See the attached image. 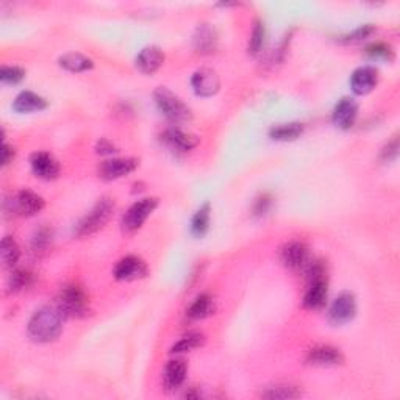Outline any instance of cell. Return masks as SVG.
I'll use <instances>...</instances> for the list:
<instances>
[{
	"label": "cell",
	"instance_id": "obj_8",
	"mask_svg": "<svg viewBox=\"0 0 400 400\" xmlns=\"http://www.w3.org/2000/svg\"><path fill=\"white\" fill-rule=\"evenodd\" d=\"M280 258L281 263L288 269H291V271H304L311 261V255L310 249H308V246L304 244V242L291 241L281 249Z\"/></svg>",
	"mask_w": 400,
	"mask_h": 400
},
{
	"label": "cell",
	"instance_id": "obj_36",
	"mask_svg": "<svg viewBox=\"0 0 400 400\" xmlns=\"http://www.w3.org/2000/svg\"><path fill=\"white\" fill-rule=\"evenodd\" d=\"M96 152L99 155H113L117 152V147L111 141L102 138V140H99L96 144Z\"/></svg>",
	"mask_w": 400,
	"mask_h": 400
},
{
	"label": "cell",
	"instance_id": "obj_19",
	"mask_svg": "<svg viewBox=\"0 0 400 400\" xmlns=\"http://www.w3.org/2000/svg\"><path fill=\"white\" fill-rule=\"evenodd\" d=\"M327 296H329L327 280L310 281L304 296V308L306 310H323L327 304Z\"/></svg>",
	"mask_w": 400,
	"mask_h": 400
},
{
	"label": "cell",
	"instance_id": "obj_21",
	"mask_svg": "<svg viewBox=\"0 0 400 400\" xmlns=\"http://www.w3.org/2000/svg\"><path fill=\"white\" fill-rule=\"evenodd\" d=\"M188 366L183 360H170L163 372V383L169 391L179 390L186 380Z\"/></svg>",
	"mask_w": 400,
	"mask_h": 400
},
{
	"label": "cell",
	"instance_id": "obj_35",
	"mask_svg": "<svg viewBox=\"0 0 400 400\" xmlns=\"http://www.w3.org/2000/svg\"><path fill=\"white\" fill-rule=\"evenodd\" d=\"M397 155H399V140L394 138V140L386 144V146L383 147L382 154H380V158H382L385 163H391L397 158Z\"/></svg>",
	"mask_w": 400,
	"mask_h": 400
},
{
	"label": "cell",
	"instance_id": "obj_22",
	"mask_svg": "<svg viewBox=\"0 0 400 400\" xmlns=\"http://www.w3.org/2000/svg\"><path fill=\"white\" fill-rule=\"evenodd\" d=\"M58 64H60L63 69L72 72V74H80V72H87L94 68V61L87 55L78 54V52L64 54L63 57H60Z\"/></svg>",
	"mask_w": 400,
	"mask_h": 400
},
{
	"label": "cell",
	"instance_id": "obj_11",
	"mask_svg": "<svg viewBox=\"0 0 400 400\" xmlns=\"http://www.w3.org/2000/svg\"><path fill=\"white\" fill-rule=\"evenodd\" d=\"M30 168L38 179L55 180L60 175V163L47 152H35L30 156Z\"/></svg>",
	"mask_w": 400,
	"mask_h": 400
},
{
	"label": "cell",
	"instance_id": "obj_14",
	"mask_svg": "<svg viewBox=\"0 0 400 400\" xmlns=\"http://www.w3.org/2000/svg\"><path fill=\"white\" fill-rule=\"evenodd\" d=\"M378 84V72L372 66H362L350 75V88L357 96L372 93Z\"/></svg>",
	"mask_w": 400,
	"mask_h": 400
},
{
	"label": "cell",
	"instance_id": "obj_27",
	"mask_svg": "<svg viewBox=\"0 0 400 400\" xmlns=\"http://www.w3.org/2000/svg\"><path fill=\"white\" fill-rule=\"evenodd\" d=\"M203 344H205V336L199 332H193L185 334L180 341H177V343L170 347V353L191 352L194 349H199Z\"/></svg>",
	"mask_w": 400,
	"mask_h": 400
},
{
	"label": "cell",
	"instance_id": "obj_20",
	"mask_svg": "<svg viewBox=\"0 0 400 400\" xmlns=\"http://www.w3.org/2000/svg\"><path fill=\"white\" fill-rule=\"evenodd\" d=\"M49 107V102L44 99V97L38 96L31 91H22L19 94L15 102H13V110L19 114H29V113H36V111H43Z\"/></svg>",
	"mask_w": 400,
	"mask_h": 400
},
{
	"label": "cell",
	"instance_id": "obj_2",
	"mask_svg": "<svg viewBox=\"0 0 400 400\" xmlns=\"http://www.w3.org/2000/svg\"><path fill=\"white\" fill-rule=\"evenodd\" d=\"M114 213V200L111 198H102L96 203L93 209L83 216L80 222L75 225V236L77 238H87L97 233L108 224L110 219L113 218Z\"/></svg>",
	"mask_w": 400,
	"mask_h": 400
},
{
	"label": "cell",
	"instance_id": "obj_23",
	"mask_svg": "<svg viewBox=\"0 0 400 400\" xmlns=\"http://www.w3.org/2000/svg\"><path fill=\"white\" fill-rule=\"evenodd\" d=\"M302 133H304V124H300V122L280 124V126H274L271 130H269V136H271V140L280 141V142L297 140Z\"/></svg>",
	"mask_w": 400,
	"mask_h": 400
},
{
	"label": "cell",
	"instance_id": "obj_28",
	"mask_svg": "<svg viewBox=\"0 0 400 400\" xmlns=\"http://www.w3.org/2000/svg\"><path fill=\"white\" fill-rule=\"evenodd\" d=\"M34 274L30 271H25V269H16L13 271L8 279V290L11 292H17V291H24L34 285Z\"/></svg>",
	"mask_w": 400,
	"mask_h": 400
},
{
	"label": "cell",
	"instance_id": "obj_17",
	"mask_svg": "<svg viewBox=\"0 0 400 400\" xmlns=\"http://www.w3.org/2000/svg\"><path fill=\"white\" fill-rule=\"evenodd\" d=\"M218 31L214 30L209 24H200L198 29H195V34L193 38L194 49L198 50V54L200 55H209L218 49Z\"/></svg>",
	"mask_w": 400,
	"mask_h": 400
},
{
	"label": "cell",
	"instance_id": "obj_4",
	"mask_svg": "<svg viewBox=\"0 0 400 400\" xmlns=\"http://www.w3.org/2000/svg\"><path fill=\"white\" fill-rule=\"evenodd\" d=\"M57 306L64 318H84L89 313V300L82 286L71 283L63 286L57 297Z\"/></svg>",
	"mask_w": 400,
	"mask_h": 400
},
{
	"label": "cell",
	"instance_id": "obj_10",
	"mask_svg": "<svg viewBox=\"0 0 400 400\" xmlns=\"http://www.w3.org/2000/svg\"><path fill=\"white\" fill-rule=\"evenodd\" d=\"M138 166H140V161L136 158H111L102 161L97 172L102 180L111 182L135 172Z\"/></svg>",
	"mask_w": 400,
	"mask_h": 400
},
{
	"label": "cell",
	"instance_id": "obj_13",
	"mask_svg": "<svg viewBox=\"0 0 400 400\" xmlns=\"http://www.w3.org/2000/svg\"><path fill=\"white\" fill-rule=\"evenodd\" d=\"M306 363L319 367L339 366L344 363V355L338 347L333 346H316L308 352Z\"/></svg>",
	"mask_w": 400,
	"mask_h": 400
},
{
	"label": "cell",
	"instance_id": "obj_38",
	"mask_svg": "<svg viewBox=\"0 0 400 400\" xmlns=\"http://www.w3.org/2000/svg\"><path fill=\"white\" fill-rule=\"evenodd\" d=\"M13 158H15V149H13L11 146H8V144H3V150H2V163H3V166L10 165V163L13 161Z\"/></svg>",
	"mask_w": 400,
	"mask_h": 400
},
{
	"label": "cell",
	"instance_id": "obj_7",
	"mask_svg": "<svg viewBox=\"0 0 400 400\" xmlns=\"http://www.w3.org/2000/svg\"><path fill=\"white\" fill-rule=\"evenodd\" d=\"M147 265L136 255H127V257L121 258L113 269L114 279L119 281H135L147 277Z\"/></svg>",
	"mask_w": 400,
	"mask_h": 400
},
{
	"label": "cell",
	"instance_id": "obj_25",
	"mask_svg": "<svg viewBox=\"0 0 400 400\" xmlns=\"http://www.w3.org/2000/svg\"><path fill=\"white\" fill-rule=\"evenodd\" d=\"M209 219H212V205L207 202L195 212L191 219V235L194 238H203L208 233Z\"/></svg>",
	"mask_w": 400,
	"mask_h": 400
},
{
	"label": "cell",
	"instance_id": "obj_1",
	"mask_svg": "<svg viewBox=\"0 0 400 400\" xmlns=\"http://www.w3.org/2000/svg\"><path fill=\"white\" fill-rule=\"evenodd\" d=\"M64 314L60 311V308L55 306H43L34 313L27 325L29 336L35 343H52L63 332Z\"/></svg>",
	"mask_w": 400,
	"mask_h": 400
},
{
	"label": "cell",
	"instance_id": "obj_33",
	"mask_svg": "<svg viewBox=\"0 0 400 400\" xmlns=\"http://www.w3.org/2000/svg\"><path fill=\"white\" fill-rule=\"evenodd\" d=\"M25 78V71L19 66H3L0 69V82L3 84H19Z\"/></svg>",
	"mask_w": 400,
	"mask_h": 400
},
{
	"label": "cell",
	"instance_id": "obj_6",
	"mask_svg": "<svg viewBox=\"0 0 400 400\" xmlns=\"http://www.w3.org/2000/svg\"><path fill=\"white\" fill-rule=\"evenodd\" d=\"M357 314V299L352 292L344 291L333 300L329 310V319L334 325H344L355 318Z\"/></svg>",
	"mask_w": 400,
	"mask_h": 400
},
{
	"label": "cell",
	"instance_id": "obj_37",
	"mask_svg": "<svg viewBox=\"0 0 400 400\" xmlns=\"http://www.w3.org/2000/svg\"><path fill=\"white\" fill-rule=\"evenodd\" d=\"M269 207H271V198H269V195H263V198H260L257 202H255L253 212L255 214L261 216L267 212Z\"/></svg>",
	"mask_w": 400,
	"mask_h": 400
},
{
	"label": "cell",
	"instance_id": "obj_16",
	"mask_svg": "<svg viewBox=\"0 0 400 400\" xmlns=\"http://www.w3.org/2000/svg\"><path fill=\"white\" fill-rule=\"evenodd\" d=\"M163 63H165V54L156 45H147L144 47L136 57V68L140 69L142 74L152 75L158 71Z\"/></svg>",
	"mask_w": 400,
	"mask_h": 400
},
{
	"label": "cell",
	"instance_id": "obj_31",
	"mask_svg": "<svg viewBox=\"0 0 400 400\" xmlns=\"http://www.w3.org/2000/svg\"><path fill=\"white\" fill-rule=\"evenodd\" d=\"M366 55L371 58V60L376 61H392L394 60V50H392L391 45L385 43H376L371 44L369 47H366Z\"/></svg>",
	"mask_w": 400,
	"mask_h": 400
},
{
	"label": "cell",
	"instance_id": "obj_30",
	"mask_svg": "<svg viewBox=\"0 0 400 400\" xmlns=\"http://www.w3.org/2000/svg\"><path fill=\"white\" fill-rule=\"evenodd\" d=\"M265 39H266V27L265 24L261 21H257L253 25L252 29V34H251V39H249V45H247V50L251 55H258L261 49H263L265 45Z\"/></svg>",
	"mask_w": 400,
	"mask_h": 400
},
{
	"label": "cell",
	"instance_id": "obj_18",
	"mask_svg": "<svg viewBox=\"0 0 400 400\" xmlns=\"http://www.w3.org/2000/svg\"><path fill=\"white\" fill-rule=\"evenodd\" d=\"M163 141H165L168 146L172 149L180 150V152H188V150H193L194 147L199 146L200 140L195 135L183 132L182 128L170 127L168 128L165 133H163Z\"/></svg>",
	"mask_w": 400,
	"mask_h": 400
},
{
	"label": "cell",
	"instance_id": "obj_15",
	"mask_svg": "<svg viewBox=\"0 0 400 400\" xmlns=\"http://www.w3.org/2000/svg\"><path fill=\"white\" fill-rule=\"evenodd\" d=\"M358 117V103L352 97H343L333 110V124L339 130H349L355 126Z\"/></svg>",
	"mask_w": 400,
	"mask_h": 400
},
{
	"label": "cell",
	"instance_id": "obj_3",
	"mask_svg": "<svg viewBox=\"0 0 400 400\" xmlns=\"http://www.w3.org/2000/svg\"><path fill=\"white\" fill-rule=\"evenodd\" d=\"M154 99L163 116L172 124H185L193 119L191 108L166 87L156 88L154 93Z\"/></svg>",
	"mask_w": 400,
	"mask_h": 400
},
{
	"label": "cell",
	"instance_id": "obj_5",
	"mask_svg": "<svg viewBox=\"0 0 400 400\" xmlns=\"http://www.w3.org/2000/svg\"><path fill=\"white\" fill-rule=\"evenodd\" d=\"M158 199L156 198H146L135 202L132 207H130L126 214L122 216L121 221V228L122 232L126 233H135L140 230V228L144 225L150 214H152L156 207H158Z\"/></svg>",
	"mask_w": 400,
	"mask_h": 400
},
{
	"label": "cell",
	"instance_id": "obj_26",
	"mask_svg": "<svg viewBox=\"0 0 400 400\" xmlns=\"http://www.w3.org/2000/svg\"><path fill=\"white\" fill-rule=\"evenodd\" d=\"M0 255H2V263L6 269H13L21 257V249H19L17 242L13 236H5L2 239V246H0Z\"/></svg>",
	"mask_w": 400,
	"mask_h": 400
},
{
	"label": "cell",
	"instance_id": "obj_24",
	"mask_svg": "<svg viewBox=\"0 0 400 400\" xmlns=\"http://www.w3.org/2000/svg\"><path fill=\"white\" fill-rule=\"evenodd\" d=\"M214 313V300L209 294H200L194 299L191 306L188 308V318L193 320H200Z\"/></svg>",
	"mask_w": 400,
	"mask_h": 400
},
{
	"label": "cell",
	"instance_id": "obj_29",
	"mask_svg": "<svg viewBox=\"0 0 400 400\" xmlns=\"http://www.w3.org/2000/svg\"><path fill=\"white\" fill-rule=\"evenodd\" d=\"M265 399H296L302 396V391L294 385H275L261 392Z\"/></svg>",
	"mask_w": 400,
	"mask_h": 400
},
{
	"label": "cell",
	"instance_id": "obj_34",
	"mask_svg": "<svg viewBox=\"0 0 400 400\" xmlns=\"http://www.w3.org/2000/svg\"><path fill=\"white\" fill-rule=\"evenodd\" d=\"M52 236L54 235H52L50 228H39L34 235V239H31V249H34L35 252H43L45 249H49V246L52 244Z\"/></svg>",
	"mask_w": 400,
	"mask_h": 400
},
{
	"label": "cell",
	"instance_id": "obj_32",
	"mask_svg": "<svg viewBox=\"0 0 400 400\" xmlns=\"http://www.w3.org/2000/svg\"><path fill=\"white\" fill-rule=\"evenodd\" d=\"M373 34H376V27H373L372 24H366V25H362V27L355 29L353 31H350V34L341 36L339 41L343 44L362 43V41H364L366 38H369Z\"/></svg>",
	"mask_w": 400,
	"mask_h": 400
},
{
	"label": "cell",
	"instance_id": "obj_9",
	"mask_svg": "<svg viewBox=\"0 0 400 400\" xmlns=\"http://www.w3.org/2000/svg\"><path fill=\"white\" fill-rule=\"evenodd\" d=\"M191 87L199 97H213L219 93L221 78L214 69L200 68L191 77Z\"/></svg>",
	"mask_w": 400,
	"mask_h": 400
},
{
	"label": "cell",
	"instance_id": "obj_12",
	"mask_svg": "<svg viewBox=\"0 0 400 400\" xmlns=\"http://www.w3.org/2000/svg\"><path fill=\"white\" fill-rule=\"evenodd\" d=\"M44 207V199L39 194L30 191V189H22V191H19L16 198L11 200L13 212L19 216H25V218L38 214Z\"/></svg>",
	"mask_w": 400,
	"mask_h": 400
}]
</instances>
